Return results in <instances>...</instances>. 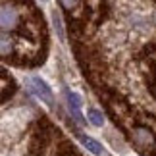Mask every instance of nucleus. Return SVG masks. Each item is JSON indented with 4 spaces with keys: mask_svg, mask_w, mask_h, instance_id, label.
<instances>
[{
    "mask_svg": "<svg viewBox=\"0 0 156 156\" xmlns=\"http://www.w3.org/2000/svg\"><path fill=\"white\" fill-rule=\"evenodd\" d=\"M29 85H31V91L35 93V97L41 98V102H44V104H48V106L54 104V94H52L50 87L46 85L44 79H41V77L35 75V77L29 79Z\"/></svg>",
    "mask_w": 156,
    "mask_h": 156,
    "instance_id": "1",
    "label": "nucleus"
},
{
    "mask_svg": "<svg viewBox=\"0 0 156 156\" xmlns=\"http://www.w3.org/2000/svg\"><path fill=\"white\" fill-rule=\"evenodd\" d=\"M17 21H20V12H17L12 4L4 2L2 10H0V25H2V31H12V29L17 27Z\"/></svg>",
    "mask_w": 156,
    "mask_h": 156,
    "instance_id": "2",
    "label": "nucleus"
},
{
    "mask_svg": "<svg viewBox=\"0 0 156 156\" xmlns=\"http://www.w3.org/2000/svg\"><path fill=\"white\" fill-rule=\"evenodd\" d=\"M66 100H68V110L69 114L73 116V119L79 125L85 123V119H83V112H81V98H79V94H75V93H71V91H66Z\"/></svg>",
    "mask_w": 156,
    "mask_h": 156,
    "instance_id": "3",
    "label": "nucleus"
},
{
    "mask_svg": "<svg viewBox=\"0 0 156 156\" xmlns=\"http://www.w3.org/2000/svg\"><path fill=\"white\" fill-rule=\"evenodd\" d=\"M133 143L139 148H143V151H148L154 145V135L147 127H137L133 131Z\"/></svg>",
    "mask_w": 156,
    "mask_h": 156,
    "instance_id": "4",
    "label": "nucleus"
},
{
    "mask_svg": "<svg viewBox=\"0 0 156 156\" xmlns=\"http://www.w3.org/2000/svg\"><path fill=\"white\" fill-rule=\"evenodd\" d=\"M79 141H81V145L85 147L89 152H93L94 156H104V148H102V145H100L98 141H94V139H91V137H87V135H81Z\"/></svg>",
    "mask_w": 156,
    "mask_h": 156,
    "instance_id": "5",
    "label": "nucleus"
},
{
    "mask_svg": "<svg viewBox=\"0 0 156 156\" xmlns=\"http://www.w3.org/2000/svg\"><path fill=\"white\" fill-rule=\"evenodd\" d=\"M87 118H89V122H91L94 127H102V125H104V116H102L100 110H97V108H89V110H87Z\"/></svg>",
    "mask_w": 156,
    "mask_h": 156,
    "instance_id": "6",
    "label": "nucleus"
},
{
    "mask_svg": "<svg viewBox=\"0 0 156 156\" xmlns=\"http://www.w3.org/2000/svg\"><path fill=\"white\" fill-rule=\"evenodd\" d=\"M52 25H54V29H56V35H58V39H60V41H64V39H66V33H64L62 16H60L56 10H52Z\"/></svg>",
    "mask_w": 156,
    "mask_h": 156,
    "instance_id": "7",
    "label": "nucleus"
},
{
    "mask_svg": "<svg viewBox=\"0 0 156 156\" xmlns=\"http://www.w3.org/2000/svg\"><path fill=\"white\" fill-rule=\"evenodd\" d=\"M0 46H2V54H4V56H10V52H12V43H10L8 35H6V31H2V41H0Z\"/></svg>",
    "mask_w": 156,
    "mask_h": 156,
    "instance_id": "8",
    "label": "nucleus"
},
{
    "mask_svg": "<svg viewBox=\"0 0 156 156\" xmlns=\"http://www.w3.org/2000/svg\"><path fill=\"white\" fill-rule=\"evenodd\" d=\"M60 4L64 6V8H68V10H73L77 4H79V0H60Z\"/></svg>",
    "mask_w": 156,
    "mask_h": 156,
    "instance_id": "9",
    "label": "nucleus"
},
{
    "mask_svg": "<svg viewBox=\"0 0 156 156\" xmlns=\"http://www.w3.org/2000/svg\"><path fill=\"white\" fill-rule=\"evenodd\" d=\"M41 2H48V0H41Z\"/></svg>",
    "mask_w": 156,
    "mask_h": 156,
    "instance_id": "10",
    "label": "nucleus"
}]
</instances>
